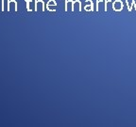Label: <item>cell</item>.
<instances>
[{"instance_id": "6da1fadb", "label": "cell", "mask_w": 136, "mask_h": 127, "mask_svg": "<svg viewBox=\"0 0 136 127\" xmlns=\"http://www.w3.org/2000/svg\"><path fill=\"white\" fill-rule=\"evenodd\" d=\"M39 9H40L42 11H45V1H43V0H35V2H34V10L38 11Z\"/></svg>"}, {"instance_id": "7a4b0ae2", "label": "cell", "mask_w": 136, "mask_h": 127, "mask_svg": "<svg viewBox=\"0 0 136 127\" xmlns=\"http://www.w3.org/2000/svg\"><path fill=\"white\" fill-rule=\"evenodd\" d=\"M96 10L97 11H106V1L98 0L96 2Z\"/></svg>"}, {"instance_id": "3957f363", "label": "cell", "mask_w": 136, "mask_h": 127, "mask_svg": "<svg viewBox=\"0 0 136 127\" xmlns=\"http://www.w3.org/2000/svg\"><path fill=\"white\" fill-rule=\"evenodd\" d=\"M113 9L115 11H121L123 9V3L120 0H116L113 3Z\"/></svg>"}, {"instance_id": "277c9868", "label": "cell", "mask_w": 136, "mask_h": 127, "mask_svg": "<svg viewBox=\"0 0 136 127\" xmlns=\"http://www.w3.org/2000/svg\"><path fill=\"white\" fill-rule=\"evenodd\" d=\"M12 9L14 11H17V2L14 0H9L8 2V11H12Z\"/></svg>"}, {"instance_id": "5b68a950", "label": "cell", "mask_w": 136, "mask_h": 127, "mask_svg": "<svg viewBox=\"0 0 136 127\" xmlns=\"http://www.w3.org/2000/svg\"><path fill=\"white\" fill-rule=\"evenodd\" d=\"M73 0H66L65 1V11H74L73 9Z\"/></svg>"}, {"instance_id": "8992f818", "label": "cell", "mask_w": 136, "mask_h": 127, "mask_svg": "<svg viewBox=\"0 0 136 127\" xmlns=\"http://www.w3.org/2000/svg\"><path fill=\"white\" fill-rule=\"evenodd\" d=\"M87 3H88V4L84 7V9L86 11H93V10H94V5H93V2L90 1V0H87Z\"/></svg>"}, {"instance_id": "52a82bcc", "label": "cell", "mask_w": 136, "mask_h": 127, "mask_svg": "<svg viewBox=\"0 0 136 127\" xmlns=\"http://www.w3.org/2000/svg\"><path fill=\"white\" fill-rule=\"evenodd\" d=\"M73 9H74V10H75V9H77V10L79 11H81V2H80V0H76V1H74V3H73Z\"/></svg>"}, {"instance_id": "ba28073f", "label": "cell", "mask_w": 136, "mask_h": 127, "mask_svg": "<svg viewBox=\"0 0 136 127\" xmlns=\"http://www.w3.org/2000/svg\"><path fill=\"white\" fill-rule=\"evenodd\" d=\"M26 1H27V10L28 11H31V8H30L31 0H26Z\"/></svg>"}, {"instance_id": "9c48e42d", "label": "cell", "mask_w": 136, "mask_h": 127, "mask_svg": "<svg viewBox=\"0 0 136 127\" xmlns=\"http://www.w3.org/2000/svg\"><path fill=\"white\" fill-rule=\"evenodd\" d=\"M57 6V2L55 1V0H49L48 2L46 3V6Z\"/></svg>"}, {"instance_id": "30bf717a", "label": "cell", "mask_w": 136, "mask_h": 127, "mask_svg": "<svg viewBox=\"0 0 136 127\" xmlns=\"http://www.w3.org/2000/svg\"><path fill=\"white\" fill-rule=\"evenodd\" d=\"M1 8H2V11H4V9H5V1L4 0H2V5H1Z\"/></svg>"}]
</instances>
